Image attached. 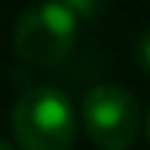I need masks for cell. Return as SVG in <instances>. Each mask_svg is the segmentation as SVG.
<instances>
[{
    "mask_svg": "<svg viewBox=\"0 0 150 150\" xmlns=\"http://www.w3.org/2000/svg\"><path fill=\"white\" fill-rule=\"evenodd\" d=\"M10 128L19 150H70L77 141V112L58 86H32L13 102Z\"/></svg>",
    "mask_w": 150,
    "mask_h": 150,
    "instance_id": "1",
    "label": "cell"
},
{
    "mask_svg": "<svg viewBox=\"0 0 150 150\" xmlns=\"http://www.w3.org/2000/svg\"><path fill=\"white\" fill-rule=\"evenodd\" d=\"M80 19L58 0H42L29 6L13 26V51L26 64L54 67L74 51Z\"/></svg>",
    "mask_w": 150,
    "mask_h": 150,
    "instance_id": "2",
    "label": "cell"
},
{
    "mask_svg": "<svg viewBox=\"0 0 150 150\" xmlns=\"http://www.w3.org/2000/svg\"><path fill=\"white\" fill-rule=\"evenodd\" d=\"M83 131L102 150H128L141 134V105L134 93L118 83H99L80 105Z\"/></svg>",
    "mask_w": 150,
    "mask_h": 150,
    "instance_id": "3",
    "label": "cell"
},
{
    "mask_svg": "<svg viewBox=\"0 0 150 150\" xmlns=\"http://www.w3.org/2000/svg\"><path fill=\"white\" fill-rule=\"evenodd\" d=\"M58 3H64L77 19H83V16H93L96 10H99V0H58Z\"/></svg>",
    "mask_w": 150,
    "mask_h": 150,
    "instance_id": "4",
    "label": "cell"
},
{
    "mask_svg": "<svg viewBox=\"0 0 150 150\" xmlns=\"http://www.w3.org/2000/svg\"><path fill=\"white\" fill-rule=\"evenodd\" d=\"M134 51H137V64L150 74V29L137 38V48H134Z\"/></svg>",
    "mask_w": 150,
    "mask_h": 150,
    "instance_id": "5",
    "label": "cell"
},
{
    "mask_svg": "<svg viewBox=\"0 0 150 150\" xmlns=\"http://www.w3.org/2000/svg\"><path fill=\"white\" fill-rule=\"evenodd\" d=\"M144 131H147V141H150V109H147V118H144Z\"/></svg>",
    "mask_w": 150,
    "mask_h": 150,
    "instance_id": "6",
    "label": "cell"
},
{
    "mask_svg": "<svg viewBox=\"0 0 150 150\" xmlns=\"http://www.w3.org/2000/svg\"><path fill=\"white\" fill-rule=\"evenodd\" d=\"M0 150H13V147H10V144H6V141H0Z\"/></svg>",
    "mask_w": 150,
    "mask_h": 150,
    "instance_id": "7",
    "label": "cell"
}]
</instances>
